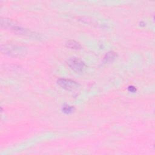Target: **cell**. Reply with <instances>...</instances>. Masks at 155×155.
<instances>
[{
	"label": "cell",
	"instance_id": "cell-1",
	"mask_svg": "<svg viewBox=\"0 0 155 155\" xmlns=\"http://www.w3.org/2000/svg\"><path fill=\"white\" fill-rule=\"evenodd\" d=\"M1 25L2 27L5 28L10 29L13 32L18 34L22 35H30V31L28 30L22 28V27L17 25L15 22L7 19H1Z\"/></svg>",
	"mask_w": 155,
	"mask_h": 155
},
{
	"label": "cell",
	"instance_id": "cell-2",
	"mask_svg": "<svg viewBox=\"0 0 155 155\" xmlns=\"http://www.w3.org/2000/svg\"><path fill=\"white\" fill-rule=\"evenodd\" d=\"M68 65L74 71L81 73L85 68L84 62L80 59L75 57L70 58L67 61Z\"/></svg>",
	"mask_w": 155,
	"mask_h": 155
},
{
	"label": "cell",
	"instance_id": "cell-3",
	"mask_svg": "<svg viewBox=\"0 0 155 155\" xmlns=\"http://www.w3.org/2000/svg\"><path fill=\"white\" fill-rule=\"evenodd\" d=\"M57 82L59 86L67 90H73L79 87V84L76 82L71 79L61 78L59 79Z\"/></svg>",
	"mask_w": 155,
	"mask_h": 155
},
{
	"label": "cell",
	"instance_id": "cell-4",
	"mask_svg": "<svg viewBox=\"0 0 155 155\" xmlns=\"http://www.w3.org/2000/svg\"><path fill=\"white\" fill-rule=\"evenodd\" d=\"M67 46L70 48L72 49H80L81 48V45L77 42L74 41H68L67 44H66Z\"/></svg>",
	"mask_w": 155,
	"mask_h": 155
},
{
	"label": "cell",
	"instance_id": "cell-5",
	"mask_svg": "<svg viewBox=\"0 0 155 155\" xmlns=\"http://www.w3.org/2000/svg\"><path fill=\"white\" fill-rule=\"evenodd\" d=\"M116 56V54L115 53H114L113 51L108 52V53L106 54L105 56L104 57V61L105 62H111L115 58Z\"/></svg>",
	"mask_w": 155,
	"mask_h": 155
},
{
	"label": "cell",
	"instance_id": "cell-6",
	"mask_svg": "<svg viewBox=\"0 0 155 155\" xmlns=\"http://www.w3.org/2000/svg\"><path fill=\"white\" fill-rule=\"evenodd\" d=\"M73 110V108H72V107H70V106H67V107H65L64 108V111L65 112H67V113L71 112Z\"/></svg>",
	"mask_w": 155,
	"mask_h": 155
}]
</instances>
